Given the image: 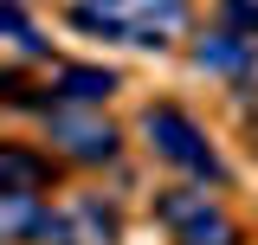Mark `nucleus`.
<instances>
[{"mask_svg": "<svg viewBox=\"0 0 258 245\" xmlns=\"http://www.w3.org/2000/svg\"><path fill=\"white\" fill-rule=\"evenodd\" d=\"M181 0H78L71 20L84 32H103V39H129V45H161L168 32L181 26Z\"/></svg>", "mask_w": 258, "mask_h": 245, "instance_id": "obj_1", "label": "nucleus"}, {"mask_svg": "<svg viewBox=\"0 0 258 245\" xmlns=\"http://www.w3.org/2000/svg\"><path fill=\"white\" fill-rule=\"evenodd\" d=\"M142 129H149V142H155L161 161L194 168V174H207V181H220V155L207 149V136H200L181 110H149V116H142Z\"/></svg>", "mask_w": 258, "mask_h": 245, "instance_id": "obj_2", "label": "nucleus"}, {"mask_svg": "<svg viewBox=\"0 0 258 245\" xmlns=\"http://www.w3.org/2000/svg\"><path fill=\"white\" fill-rule=\"evenodd\" d=\"M161 226L181 245H232V219L207 200V194H161Z\"/></svg>", "mask_w": 258, "mask_h": 245, "instance_id": "obj_3", "label": "nucleus"}, {"mask_svg": "<svg viewBox=\"0 0 258 245\" xmlns=\"http://www.w3.org/2000/svg\"><path fill=\"white\" fill-rule=\"evenodd\" d=\"M52 136H58L78 161H110V155H116V129H110V122L71 116V110H52Z\"/></svg>", "mask_w": 258, "mask_h": 245, "instance_id": "obj_4", "label": "nucleus"}, {"mask_svg": "<svg viewBox=\"0 0 258 245\" xmlns=\"http://www.w3.org/2000/svg\"><path fill=\"white\" fill-rule=\"evenodd\" d=\"M45 239H58V245H110V239H116V213L97 207V200H78L64 219L45 226Z\"/></svg>", "mask_w": 258, "mask_h": 245, "instance_id": "obj_5", "label": "nucleus"}, {"mask_svg": "<svg viewBox=\"0 0 258 245\" xmlns=\"http://www.w3.org/2000/svg\"><path fill=\"white\" fill-rule=\"evenodd\" d=\"M252 52L258 45L245 39V32H213V39H200V65H207V71H239Z\"/></svg>", "mask_w": 258, "mask_h": 245, "instance_id": "obj_6", "label": "nucleus"}, {"mask_svg": "<svg viewBox=\"0 0 258 245\" xmlns=\"http://www.w3.org/2000/svg\"><path fill=\"white\" fill-rule=\"evenodd\" d=\"M58 91L71 97V103H103V97L116 91V78H110V71H91V65H71L58 78Z\"/></svg>", "mask_w": 258, "mask_h": 245, "instance_id": "obj_7", "label": "nucleus"}, {"mask_svg": "<svg viewBox=\"0 0 258 245\" xmlns=\"http://www.w3.org/2000/svg\"><path fill=\"white\" fill-rule=\"evenodd\" d=\"M39 181H45V168H39L26 149H7V155H0V194H32Z\"/></svg>", "mask_w": 258, "mask_h": 245, "instance_id": "obj_8", "label": "nucleus"}, {"mask_svg": "<svg viewBox=\"0 0 258 245\" xmlns=\"http://www.w3.org/2000/svg\"><path fill=\"white\" fill-rule=\"evenodd\" d=\"M0 20H7V39H13V52H20V58H32V52H39V32L26 26V7H20V0H7V7H0Z\"/></svg>", "mask_w": 258, "mask_h": 245, "instance_id": "obj_9", "label": "nucleus"}]
</instances>
